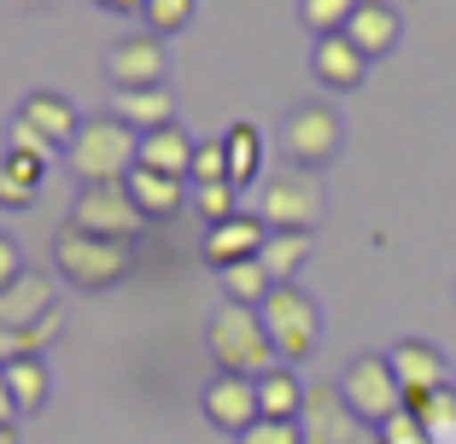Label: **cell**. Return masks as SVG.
<instances>
[{"mask_svg":"<svg viewBox=\"0 0 456 444\" xmlns=\"http://www.w3.org/2000/svg\"><path fill=\"white\" fill-rule=\"evenodd\" d=\"M65 229H82V234H100V240L134 246L141 234H147V216H141V205L129 199L123 182H94V188H82L77 199H70V222H65Z\"/></svg>","mask_w":456,"mask_h":444,"instance_id":"cell-8","label":"cell"},{"mask_svg":"<svg viewBox=\"0 0 456 444\" xmlns=\"http://www.w3.org/2000/svg\"><path fill=\"white\" fill-rule=\"evenodd\" d=\"M24 270H29V263H24V246H18L12 234H0V287H12Z\"/></svg>","mask_w":456,"mask_h":444,"instance_id":"cell-36","label":"cell"},{"mask_svg":"<svg viewBox=\"0 0 456 444\" xmlns=\"http://www.w3.org/2000/svg\"><path fill=\"white\" fill-rule=\"evenodd\" d=\"M362 0H298V18H305L310 36H346L351 12H357Z\"/></svg>","mask_w":456,"mask_h":444,"instance_id":"cell-28","label":"cell"},{"mask_svg":"<svg viewBox=\"0 0 456 444\" xmlns=\"http://www.w3.org/2000/svg\"><path fill=\"white\" fill-rule=\"evenodd\" d=\"M269 240V222L257 211H234L228 222H211V234H205V263L211 270H228V263H246V257H257Z\"/></svg>","mask_w":456,"mask_h":444,"instance_id":"cell-15","label":"cell"},{"mask_svg":"<svg viewBox=\"0 0 456 444\" xmlns=\"http://www.w3.org/2000/svg\"><path fill=\"white\" fill-rule=\"evenodd\" d=\"M18 398H12V386H6V375H0V427H18Z\"/></svg>","mask_w":456,"mask_h":444,"instance_id":"cell-37","label":"cell"},{"mask_svg":"<svg viewBox=\"0 0 456 444\" xmlns=\"http://www.w3.org/2000/svg\"><path fill=\"white\" fill-rule=\"evenodd\" d=\"M205 351H211V363L223 375H246V380L269 375V368L281 363L275 345H269L264 316L252 304H228V298L211 310V322H205Z\"/></svg>","mask_w":456,"mask_h":444,"instance_id":"cell-2","label":"cell"},{"mask_svg":"<svg viewBox=\"0 0 456 444\" xmlns=\"http://www.w3.org/2000/svg\"><path fill=\"white\" fill-rule=\"evenodd\" d=\"M310 252H316V234H275V229H269L257 263L269 270V281H275V287H287V281H298V270L310 263Z\"/></svg>","mask_w":456,"mask_h":444,"instance_id":"cell-23","label":"cell"},{"mask_svg":"<svg viewBox=\"0 0 456 444\" xmlns=\"http://www.w3.org/2000/svg\"><path fill=\"white\" fill-rule=\"evenodd\" d=\"M0 327L59 339L65 316H59V281H53V270H36V263H29L12 287H0Z\"/></svg>","mask_w":456,"mask_h":444,"instance_id":"cell-9","label":"cell"},{"mask_svg":"<svg viewBox=\"0 0 456 444\" xmlns=\"http://www.w3.org/2000/svg\"><path fill=\"white\" fill-rule=\"evenodd\" d=\"M387 357H392V375L403 380V398L433 392V386H451V363H444V351L428 345V339H398Z\"/></svg>","mask_w":456,"mask_h":444,"instance_id":"cell-16","label":"cell"},{"mask_svg":"<svg viewBox=\"0 0 456 444\" xmlns=\"http://www.w3.org/2000/svg\"><path fill=\"white\" fill-rule=\"evenodd\" d=\"M134 164H141V135H134L118 111L82 117L77 141L65 147V170L77 175L82 188H94V182H123Z\"/></svg>","mask_w":456,"mask_h":444,"instance_id":"cell-1","label":"cell"},{"mask_svg":"<svg viewBox=\"0 0 456 444\" xmlns=\"http://www.w3.org/2000/svg\"><path fill=\"white\" fill-rule=\"evenodd\" d=\"M193 147H200V141H193L182 123H164V129H147V135H141V164H147V170H164V175H193Z\"/></svg>","mask_w":456,"mask_h":444,"instance_id":"cell-20","label":"cell"},{"mask_svg":"<svg viewBox=\"0 0 456 444\" xmlns=\"http://www.w3.org/2000/svg\"><path fill=\"white\" fill-rule=\"evenodd\" d=\"M305 398H310V386L293 375V363H275L269 375H257V416L264 421H298Z\"/></svg>","mask_w":456,"mask_h":444,"instance_id":"cell-19","label":"cell"},{"mask_svg":"<svg viewBox=\"0 0 456 444\" xmlns=\"http://www.w3.org/2000/svg\"><path fill=\"white\" fill-rule=\"evenodd\" d=\"M0 375H6V386H12V398H18V416H41V409H47L53 375H47L41 357H18V363H6Z\"/></svg>","mask_w":456,"mask_h":444,"instance_id":"cell-25","label":"cell"},{"mask_svg":"<svg viewBox=\"0 0 456 444\" xmlns=\"http://www.w3.org/2000/svg\"><path fill=\"white\" fill-rule=\"evenodd\" d=\"M41 182H47V164L24 158V152H6L0 158V211H29L41 199Z\"/></svg>","mask_w":456,"mask_h":444,"instance_id":"cell-22","label":"cell"},{"mask_svg":"<svg viewBox=\"0 0 456 444\" xmlns=\"http://www.w3.org/2000/svg\"><path fill=\"white\" fill-rule=\"evenodd\" d=\"M193 211H200L205 222H228V216L246 211V205H240V188H234V182H193Z\"/></svg>","mask_w":456,"mask_h":444,"instance_id":"cell-29","label":"cell"},{"mask_svg":"<svg viewBox=\"0 0 456 444\" xmlns=\"http://www.w3.org/2000/svg\"><path fill=\"white\" fill-rule=\"evenodd\" d=\"M0 444H18V427H0Z\"/></svg>","mask_w":456,"mask_h":444,"instance_id":"cell-41","label":"cell"},{"mask_svg":"<svg viewBox=\"0 0 456 444\" xmlns=\"http://www.w3.org/2000/svg\"><path fill=\"white\" fill-rule=\"evenodd\" d=\"M257 316H264V327H269V345H275V357L281 363H305L310 351L322 345V304L305 293L298 281H287V287H275V293L257 304Z\"/></svg>","mask_w":456,"mask_h":444,"instance_id":"cell-5","label":"cell"},{"mask_svg":"<svg viewBox=\"0 0 456 444\" xmlns=\"http://www.w3.org/2000/svg\"><path fill=\"white\" fill-rule=\"evenodd\" d=\"M216 281H223V298L228 304H264L269 293H275V281H269V270L257 263V257H246V263H228V270H216Z\"/></svg>","mask_w":456,"mask_h":444,"instance_id":"cell-26","label":"cell"},{"mask_svg":"<svg viewBox=\"0 0 456 444\" xmlns=\"http://www.w3.org/2000/svg\"><path fill=\"white\" fill-rule=\"evenodd\" d=\"M380 439H387V444H433V432L421 427V421L410 416V409H398V416H392L387 427H380Z\"/></svg>","mask_w":456,"mask_h":444,"instance_id":"cell-35","label":"cell"},{"mask_svg":"<svg viewBox=\"0 0 456 444\" xmlns=\"http://www.w3.org/2000/svg\"><path fill=\"white\" fill-rule=\"evenodd\" d=\"M18 117H24V123H36V129H41L47 141H53L59 152H65L70 141H77V129H82V111L70 106L65 94H53V88H29V94H24V106H18Z\"/></svg>","mask_w":456,"mask_h":444,"instance_id":"cell-18","label":"cell"},{"mask_svg":"<svg viewBox=\"0 0 456 444\" xmlns=\"http://www.w3.org/2000/svg\"><path fill=\"white\" fill-rule=\"evenodd\" d=\"M223 152H228V182L234 188H252V182H264V129L257 123H228L223 129Z\"/></svg>","mask_w":456,"mask_h":444,"instance_id":"cell-21","label":"cell"},{"mask_svg":"<svg viewBox=\"0 0 456 444\" xmlns=\"http://www.w3.org/2000/svg\"><path fill=\"white\" fill-rule=\"evenodd\" d=\"M351 444H387V439H380V427H362V432H357Z\"/></svg>","mask_w":456,"mask_h":444,"instance_id":"cell-39","label":"cell"},{"mask_svg":"<svg viewBox=\"0 0 456 444\" xmlns=\"http://www.w3.org/2000/svg\"><path fill=\"white\" fill-rule=\"evenodd\" d=\"M310 77L322 82L328 94H351V88H362V77H369V59H362V47L351 36H316V47H310Z\"/></svg>","mask_w":456,"mask_h":444,"instance_id":"cell-14","label":"cell"},{"mask_svg":"<svg viewBox=\"0 0 456 444\" xmlns=\"http://www.w3.org/2000/svg\"><path fill=\"white\" fill-rule=\"evenodd\" d=\"M281 152H287L293 170L322 175L328 164L346 152V123H339V111L328 106V100H305V106H293L281 117Z\"/></svg>","mask_w":456,"mask_h":444,"instance_id":"cell-6","label":"cell"},{"mask_svg":"<svg viewBox=\"0 0 456 444\" xmlns=\"http://www.w3.org/2000/svg\"><path fill=\"white\" fill-rule=\"evenodd\" d=\"M200 12V0H147V12H141V29L152 36H182Z\"/></svg>","mask_w":456,"mask_h":444,"instance_id":"cell-30","label":"cell"},{"mask_svg":"<svg viewBox=\"0 0 456 444\" xmlns=\"http://www.w3.org/2000/svg\"><path fill=\"white\" fill-rule=\"evenodd\" d=\"M106 82L118 88V94L164 88V82H170V53H164V36H152V29L118 36V41L106 47Z\"/></svg>","mask_w":456,"mask_h":444,"instance_id":"cell-10","label":"cell"},{"mask_svg":"<svg viewBox=\"0 0 456 444\" xmlns=\"http://www.w3.org/2000/svg\"><path fill=\"white\" fill-rule=\"evenodd\" d=\"M298 432H305V444H351L362 432V421H357V409L346 404L339 380H316V386H310Z\"/></svg>","mask_w":456,"mask_h":444,"instance_id":"cell-11","label":"cell"},{"mask_svg":"<svg viewBox=\"0 0 456 444\" xmlns=\"http://www.w3.org/2000/svg\"><path fill=\"white\" fill-rule=\"evenodd\" d=\"M403 409H410L428 432H444V427H456V386L416 392V398H403Z\"/></svg>","mask_w":456,"mask_h":444,"instance_id":"cell-27","label":"cell"},{"mask_svg":"<svg viewBox=\"0 0 456 444\" xmlns=\"http://www.w3.org/2000/svg\"><path fill=\"white\" fill-rule=\"evenodd\" d=\"M53 263H59V281H70L77 293H106V287H118L134 270V246L65 229L53 240Z\"/></svg>","mask_w":456,"mask_h":444,"instance_id":"cell-4","label":"cell"},{"mask_svg":"<svg viewBox=\"0 0 456 444\" xmlns=\"http://www.w3.org/2000/svg\"><path fill=\"white\" fill-rule=\"evenodd\" d=\"M234 444H305V432H298V421H252Z\"/></svg>","mask_w":456,"mask_h":444,"instance_id":"cell-33","label":"cell"},{"mask_svg":"<svg viewBox=\"0 0 456 444\" xmlns=\"http://www.w3.org/2000/svg\"><path fill=\"white\" fill-rule=\"evenodd\" d=\"M188 182H228L223 135H216V141H200V147H193V175H188Z\"/></svg>","mask_w":456,"mask_h":444,"instance_id":"cell-32","label":"cell"},{"mask_svg":"<svg viewBox=\"0 0 456 444\" xmlns=\"http://www.w3.org/2000/svg\"><path fill=\"white\" fill-rule=\"evenodd\" d=\"M6 152H24V158H41V164H53V158H59L53 141L41 135L36 123H24L18 111H12V123H6Z\"/></svg>","mask_w":456,"mask_h":444,"instance_id":"cell-31","label":"cell"},{"mask_svg":"<svg viewBox=\"0 0 456 444\" xmlns=\"http://www.w3.org/2000/svg\"><path fill=\"white\" fill-rule=\"evenodd\" d=\"M100 12H123V18H141L147 12V0H94Z\"/></svg>","mask_w":456,"mask_h":444,"instance_id":"cell-38","label":"cell"},{"mask_svg":"<svg viewBox=\"0 0 456 444\" xmlns=\"http://www.w3.org/2000/svg\"><path fill=\"white\" fill-rule=\"evenodd\" d=\"M12 6H24V12H41V6H59V0H12Z\"/></svg>","mask_w":456,"mask_h":444,"instance_id":"cell-40","label":"cell"},{"mask_svg":"<svg viewBox=\"0 0 456 444\" xmlns=\"http://www.w3.org/2000/svg\"><path fill=\"white\" fill-rule=\"evenodd\" d=\"M47 345H53V339H41V334H18V327H0V368L18 363V357H41Z\"/></svg>","mask_w":456,"mask_h":444,"instance_id":"cell-34","label":"cell"},{"mask_svg":"<svg viewBox=\"0 0 456 444\" xmlns=\"http://www.w3.org/2000/svg\"><path fill=\"white\" fill-rule=\"evenodd\" d=\"M123 188H129V199L141 205L147 222H170L175 211L193 205V182L188 175H164V170H147V164H134V170L123 175Z\"/></svg>","mask_w":456,"mask_h":444,"instance_id":"cell-13","label":"cell"},{"mask_svg":"<svg viewBox=\"0 0 456 444\" xmlns=\"http://www.w3.org/2000/svg\"><path fill=\"white\" fill-rule=\"evenodd\" d=\"M339 392H346V404L357 409L362 427H387V421L403 409V380L392 375L387 351H362V357H351L346 375H339Z\"/></svg>","mask_w":456,"mask_h":444,"instance_id":"cell-7","label":"cell"},{"mask_svg":"<svg viewBox=\"0 0 456 444\" xmlns=\"http://www.w3.org/2000/svg\"><path fill=\"white\" fill-rule=\"evenodd\" d=\"M346 36L357 41V47H362V59L375 65V59H387L392 47H398V36H403V12L392 6V0H362L357 12H351Z\"/></svg>","mask_w":456,"mask_h":444,"instance_id":"cell-17","label":"cell"},{"mask_svg":"<svg viewBox=\"0 0 456 444\" xmlns=\"http://www.w3.org/2000/svg\"><path fill=\"white\" fill-rule=\"evenodd\" d=\"M111 111L129 123L134 135H147V129L175 123V94H170V88H141V94H118V100H111Z\"/></svg>","mask_w":456,"mask_h":444,"instance_id":"cell-24","label":"cell"},{"mask_svg":"<svg viewBox=\"0 0 456 444\" xmlns=\"http://www.w3.org/2000/svg\"><path fill=\"white\" fill-rule=\"evenodd\" d=\"M257 216H264L275 234H316V222L328 216V193H322V182L310 170H269L264 182H257V205H252Z\"/></svg>","mask_w":456,"mask_h":444,"instance_id":"cell-3","label":"cell"},{"mask_svg":"<svg viewBox=\"0 0 456 444\" xmlns=\"http://www.w3.org/2000/svg\"><path fill=\"white\" fill-rule=\"evenodd\" d=\"M200 409H205V421H211L216 432H228V439H240L252 421H264L257 416V380H246V375H216L211 386L200 392Z\"/></svg>","mask_w":456,"mask_h":444,"instance_id":"cell-12","label":"cell"}]
</instances>
